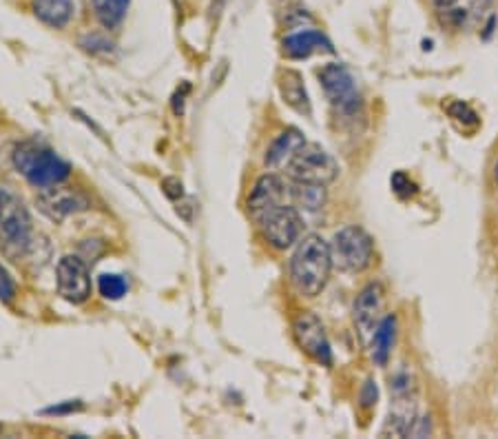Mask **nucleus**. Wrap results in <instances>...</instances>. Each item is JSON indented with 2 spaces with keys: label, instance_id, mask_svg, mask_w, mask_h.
Listing matches in <instances>:
<instances>
[{
  "label": "nucleus",
  "instance_id": "nucleus-17",
  "mask_svg": "<svg viewBox=\"0 0 498 439\" xmlns=\"http://www.w3.org/2000/svg\"><path fill=\"white\" fill-rule=\"evenodd\" d=\"M33 14L49 27H67L73 16L71 0H33Z\"/></svg>",
  "mask_w": 498,
  "mask_h": 439
},
{
  "label": "nucleus",
  "instance_id": "nucleus-21",
  "mask_svg": "<svg viewBox=\"0 0 498 439\" xmlns=\"http://www.w3.org/2000/svg\"><path fill=\"white\" fill-rule=\"evenodd\" d=\"M97 286H100L102 297H106V300H120V297L126 295V280L118 276V273H105V276H100Z\"/></svg>",
  "mask_w": 498,
  "mask_h": 439
},
{
  "label": "nucleus",
  "instance_id": "nucleus-2",
  "mask_svg": "<svg viewBox=\"0 0 498 439\" xmlns=\"http://www.w3.org/2000/svg\"><path fill=\"white\" fill-rule=\"evenodd\" d=\"M33 244L32 216L23 200L0 184V248L12 260H21Z\"/></svg>",
  "mask_w": 498,
  "mask_h": 439
},
{
  "label": "nucleus",
  "instance_id": "nucleus-22",
  "mask_svg": "<svg viewBox=\"0 0 498 439\" xmlns=\"http://www.w3.org/2000/svg\"><path fill=\"white\" fill-rule=\"evenodd\" d=\"M16 295V285L9 277V273L0 266V302H12Z\"/></svg>",
  "mask_w": 498,
  "mask_h": 439
},
{
  "label": "nucleus",
  "instance_id": "nucleus-15",
  "mask_svg": "<svg viewBox=\"0 0 498 439\" xmlns=\"http://www.w3.org/2000/svg\"><path fill=\"white\" fill-rule=\"evenodd\" d=\"M280 94L284 98V102L290 109H295L297 114L301 116H310V98L309 91H306L304 78H301L300 71L286 70L281 71L280 76Z\"/></svg>",
  "mask_w": 498,
  "mask_h": 439
},
{
  "label": "nucleus",
  "instance_id": "nucleus-4",
  "mask_svg": "<svg viewBox=\"0 0 498 439\" xmlns=\"http://www.w3.org/2000/svg\"><path fill=\"white\" fill-rule=\"evenodd\" d=\"M286 173L290 175L292 182L306 184H326L335 182L339 175V164L332 158L324 146L315 143H304L292 154V158L286 163Z\"/></svg>",
  "mask_w": 498,
  "mask_h": 439
},
{
  "label": "nucleus",
  "instance_id": "nucleus-9",
  "mask_svg": "<svg viewBox=\"0 0 498 439\" xmlns=\"http://www.w3.org/2000/svg\"><path fill=\"white\" fill-rule=\"evenodd\" d=\"M58 293L71 304H82L91 295V277L89 268L76 256H67L58 262L56 271Z\"/></svg>",
  "mask_w": 498,
  "mask_h": 439
},
{
  "label": "nucleus",
  "instance_id": "nucleus-26",
  "mask_svg": "<svg viewBox=\"0 0 498 439\" xmlns=\"http://www.w3.org/2000/svg\"><path fill=\"white\" fill-rule=\"evenodd\" d=\"M496 182H498V164H496Z\"/></svg>",
  "mask_w": 498,
  "mask_h": 439
},
{
  "label": "nucleus",
  "instance_id": "nucleus-23",
  "mask_svg": "<svg viewBox=\"0 0 498 439\" xmlns=\"http://www.w3.org/2000/svg\"><path fill=\"white\" fill-rule=\"evenodd\" d=\"M361 402H364V406H373V404H377V387H374L373 379H368V382H365L364 395H361Z\"/></svg>",
  "mask_w": 498,
  "mask_h": 439
},
{
  "label": "nucleus",
  "instance_id": "nucleus-14",
  "mask_svg": "<svg viewBox=\"0 0 498 439\" xmlns=\"http://www.w3.org/2000/svg\"><path fill=\"white\" fill-rule=\"evenodd\" d=\"M281 45H284V56L292 58V61H301V58H309L317 51H335V47H332L328 38L321 32H312V29H309V32L292 33V36L284 38Z\"/></svg>",
  "mask_w": 498,
  "mask_h": 439
},
{
  "label": "nucleus",
  "instance_id": "nucleus-25",
  "mask_svg": "<svg viewBox=\"0 0 498 439\" xmlns=\"http://www.w3.org/2000/svg\"><path fill=\"white\" fill-rule=\"evenodd\" d=\"M76 408H82V404L80 402H76V404H73V402H69V404H67V406H53V408H47V411L45 413H49V415H53V413H67V411H76Z\"/></svg>",
  "mask_w": 498,
  "mask_h": 439
},
{
  "label": "nucleus",
  "instance_id": "nucleus-13",
  "mask_svg": "<svg viewBox=\"0 0 498 439\" xmlns=\"http://www.w3.org/2000/svg\"><path fill=\"white\" fill-rule=\"evenodd\" d=\"M288 198V187L284 182H281L277 175H262L260 180H257L255 189H253L251 198H248V211H251L253 220H260L263 213H268L271 209L280 207V204H284Z\"/></svg>",
  "mask_w": 498,
  "mask_h": 439
},
{
  "label": "nucleus",
  "instance_id": "nucleus-18",
  "mask_svg": "<svg viewBox=\"0 0 498 439\" xmlns=\"http://www.w3.org/2000/svg\"><path fill=\"white\" fill-rule=\"evenodd\" d=\"M394 340H397V317L388 315L379 322L377 331L373 333V358L379 366L388 364Z\"/></svg>",
  "mask_w": 498,
  "mask_h": 439
},
{
  "label": "nucleus",
  "instance_id": "nucleus-8",
  "mask_svg": "<svg viewBox=\"0 0 498 439\" xmlns=\"http://www.w3.org/2000/svg\"><path fill=\"white\" fill-rule=\"evenodd\" d=\"M494 0H434V9L443 27L463 32V29L476 27Z\"/></svg>",
  "mask_w": 498,
  "mask_h": 439
},
{
  "label": "nucleus",
  "instance_id": "nucleus-5",
  "mask_svg": "<svg viewBox=\"0 0 498 439\" xmlns=\"http://www.w3.org/2000/svg\"><path fill=\"white\" fill-rule=\"evenodd\" d=\"M332 265L346 273L365 271L374 260L373 238L361 227H344L335 233L330 244Z\"/></svg>",
  "mask_w": 498,
  "mask_h": 439
},
{
  "label": "nucleus",
  "instance_id": "nucleus-11",
  "mask_svg": "<svg viewBox=\"0 0 498 439\" xmlns=\"http://www.w3.org/2000/svg\"><path fill=\"white\" fill-rule=\"evenodd\" d=\"M38 204H41V209L49 218L62 220L71 216V213L89 209V198L85 193L76 191V189H67L56 184V187L42 189V193L38 195Z\"/></svg>",
  "mask_w": 498,
  "mask_h": 439
},
{
  "label": "nucleus",
  "instance_id": "nucleus-12",
  "mask_svg": "<svg viewBox=\"0 0 498 439\" xmlns=\"http://www.w3.org/2000/svg\"><path fill=\"white\" fill-rule=\"evenodd\" d=\"M383 304H385V293L383 286L373 282V285L365 286L364 291L359 293L355 302V322L359 326V331L364 335L374 333L379 326V322L383 320L381 313H383Z\"/></svg>",
  "mask_w": 498,
  "mask_h": 439
},
{
  "label": "nucleus",
  "instance_id": "nucleus-7",
  "mask_svg": "<svg viewBox=\"0 0 498 439\" xmlns=\"http://www.w3.org/2000/svg\"><path fill=\"white\" fill-rule=\"evenodd\" d=\"M321 87H324V94L330 100V105L335 107L341 114H355L361 107V96L359 87H356V80L353 71L346 65H339V62H332V65H326L324 70L319 71Z\"/></svg>",
  "mask_w": 498,
  "mask_h": 439
},
{
  "label": "nucleus",
  "instance_id": "nucleus-20",
  "mask_svg": "<svg viewBox=\"0 0 498 439\" xmlns=\"http://www.w3.org/2000/svg\"><path fill=\"white\" fill-rule=\"evenodd\" d=\"M129 3L131 0H91L97 21H100L102 27L106 29H115L122 21H124Z\"/></svg>",
  "mask_w": 498,
  "mask_h": 439
},
{
  "label": "nucleus",
  "instance_id": "nucleus-1",
  "mask_svg": "<svg viewBox=\"0 0 498 439\" xmlns=\"http://www.w3.org/2000/svg\"><path fill=\"white\" fill-rule=\"evenodd\" d=\"M330 244L321 236H306L290 257V282L304 297H317L328 285L332 271Z\"/></svg>",
  "mask_w": 498,
  "mask_h": 439
},
{
  "label": "nucleus",
  "instance_id": "nucleus-3",
  "mask_svg": "<svg viewBox=\"0 0 498 439\" xmlns=\"http://www.w3.org/2000/svg\"><path fill=\"white\" fill-rule=\"evenodd\" d=\"M14 167L36 189L62 184L71 173V167L65 160L58 158L47 146L36 143H23L14 149Z\"/></svg>",
  "mask_w": 498,
  "mask_h": 439
},
{
  "label": "nucleus",
  "instance_id": "nucleus-16",
  "mask_svg": "<svg viewBox=\"0 0 498 439\" xmlns=\"http://www.w3.org/2000/svg\"><path fill=\"white\" fill-rule=\"evenodd\" d=\"M304 143H306V140H304V135L300 134V131L286 129L284 134L277 135L275 143L268 146L266 164H268V167H272V169L286 167V163L292 158V154H295V151L300 149V146Z\"/></svg>",
  "mask_w": 498,
  "mask_h": 439
},
{
  "label": "nucleus",
  "instance_id": "nucleus-10",
  "mask_svg": "<svg viewBox=\"0 0 498 439\" xmlns=\"http://www.w3.org/2000/svg\"><path fill=\"white\" fill-rule=\"evenodd\" d=\"M292 333H295L300 349L306 350L312 360L326 366L332 364L330 344L328 338H326L324 324L315 313H301L297 317L295 324H292Z\"/></svg>",
  "mask_w": 498,
  "mask_h": 439
},
{
  "label": "nucleus",
  "instance_id": "nucleus-24",
  "mask_svg": "<svg viewBox=\"0 0 498 439\" xmlns=\"http://www.w3.org/2000/svg\"><path fill=\"white\" fill-rule=\"evenodd\" d=\"M429 431H432V428H429V417H421V419H414V424H412V428H410L408 435L421 437V435H426V433H429Z\"/></svg>",
  "mask_w": 498,
  "mask_h": 439
},
{
  "label": "nucleus",
  "instance_id": "nucleus-19",
  "mask_svg": "<svg viewBox=\"0 0 498 439\" xmlns=\"http://www.w3.org/2000/svg\"><path fill=\"white\" fill-rule=\"evenodd\" d=\"M288 195L292 198V202L301 209H309V211H317V209L324 207L326 202V191L319 184H306V182H295L288 189Z\"/></svg>",
  "mask_w": 498,
  "mask_h": 439
},
{
  "label": "nucleus",
  "instance_id": "nucleus-6",
  "mask_svg": "<svg viewBox=\"0 0 498 439\" xmlns=\"http://www.w3.org/2000/svg\"><path fill=\"white\" fill-rule=\"evenodd\" d=\"M257 224H260L262 236L266 238V242L272 248H280V251H286L292 244L300 242L301 233H304V220H301L297 207H290L288 202L263 213L257 220Z\"/></svg>",
  "mask_w": 498,
  "mask_h": 439
}]
</instances>
